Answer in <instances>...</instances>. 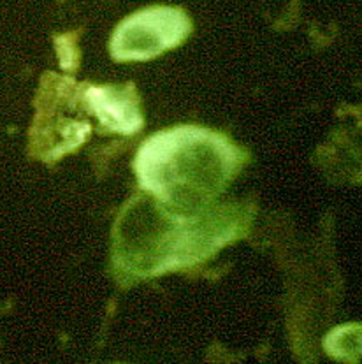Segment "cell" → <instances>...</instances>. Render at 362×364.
Listing matches in <instances>:
<instances>
[{"instance_id":"1","label":"cell","mask_w":362,"mask_h":364,"mask_svg":"<svg viewBox=\"0 0 362 364\" xmlns=\"http://www.w3.org/2000/svg\"><path fill=\"white\" fill-rule=\"evenodd\" d=\"M241 166V150L227 137L194 125L153 134L134 161L143 191L178 213L208 210Z\"/></svg>"},{"instance_id":"2","label":"cell","mask_w":362,"mask_h":364,"mask_svg":"<svg viewBox=\"0 0 362 364\" xmlns=\"http://www.w3.org/2000/svg\"><path fill=\"white\" fill-rule=\"evenodd\" d=\"M239 218L225 210L178 213L155 199H138L121 215L114 255L138 277L197 264L238 234Z\"/></svg>"},{"instance_id":"3","label":"cell","mask_w":362,"mask_h":364,"mask_svg":"<svg viewBox=\"0 0 362 364\" xmlns=\"http://www.w3.org/2000/svg\"><path fill=\"white\" fill-rule=\"evenodd\" d=\"M190 28V18L178 7H148L118 25L111 37V55L118 62L150 60L183 43Z\"/></svg>"},{"instance_id":"4","label":"cell","mask_w":362,"mask_h":364,"mask_svg":"<svg viewBox=\"0 0 362 364\" xmlns=\"http://www.w3.org/2000/svg\"><path fill=\"white\" fill-rule=\"evenodd\" d=\"M83 102L106 131L132 136L143 127V113L134 87H83Z\"/></svg>"},{"instance_id":"5","label":"cell","mask_w":362,"mask_h":364,"mask_svg":"<svg viewBox=\"0 0 362 364\" xmlns=\"http://www.w3.org/2000/svg\"><path fill=\"white\" fill-rule=\"evenodd\" d=\"M356 329H353L352 326H349V328L336 329V331L329 334L324 345H326L327 352L332 358L345 363H356L357 359H359L361 336L359 333H356V336H353V331H356Z\"/></svg>"}]
</instances>
